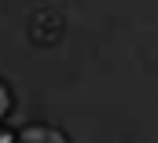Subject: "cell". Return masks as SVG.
I'll return each instance as SVG.
<instances>
[{
  "mask_svg": "<svg viewBox=\"0 0 158 143\" xmlns=\"http://www.w3.org/2000/svg\"><path fill=\"white\" fill-rule=\"evenodd\" d=\"M30 37H33L37 44H55V40L63 37V18H59L55 11H37V15H33V26H30Z\"/></svg>",
  "mask_w": 158,
  "mask_h": 143,
  "instance_id": "6da1fadb",
  "label": "cell"
},
{
  "mask_svg": "<svg viewBox=\"0 0 158 143\" xmlns=\"http://www.w3.org/2000/svg\"><path fill=\"white\" fill-rule=\"evenodd\" d=\"M15 143H70L66 140V132H59V129H52V125H26Z\"/></svg>",
  "mask_w": 158,
  "mask_h": 143,
  "instance_id": "7a4b0ae2",
  "label": "cell"
},
{
  "mask_svg": "<svg viewBox=\"0 0 158 143\" xmlns=\"http://www.w3.org/2000/svg\"><path fill=\"white\" fill-rule=\"evenodd\" d=\"M7 110H11V92H7V84L0 81V121L7 117Z\"/></svg>",
  "mask_w": 158,
  "mask_h": 143,
  "instance_id": "3957f363",
  "label": "cell"
}]
</instances>
